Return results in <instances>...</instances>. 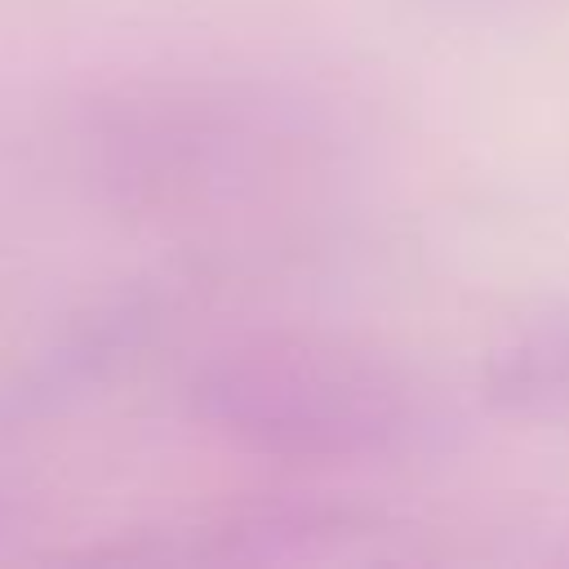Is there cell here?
Masks as SVG:
<instances>
[{
  "label": "cell",
  "instance_id": "obj_1",
  "mask_svg": "<svg viewBox=\"0 0 569 569\" xmlns=\"http://www.w3.org/2000/svg\"><path fill=\"white\" fill-rule=\"evenodd\" d=\"M333 98L258 71L129 76L80 93L58 151L102 213L133 227H222L298 200L338 173Z\"/></svg>",
  "mask_w": 569,
  "mask_h": 569
},
{
  "label": "cell",
  "instance_id": "obj_2",
  "mask_svg": "<svg viewBox=\"0 0 569 569\" xmlns=\"http://www.w3.org/2000/svg\"><path fill=\"white\" fill-rule=\"evenodd\" d=\"M182 413L231 453L276 467H387L440 431L427 382L365 342L320 329H253L204 351Z\"/></svg>",
  "mask_w": 569,
  "mask_h": 569
},
{
  "label": "cell",
  "instance_id": "obj_3",
  "mask_svg": "<svg viewBox=\"0 0 569 569\" xmlns=\"http://www.w3.org/2000/svg\"><path fill=\"white\" fill-rule=\"evenodd\" d=\"M173 325L169 280H124L62 311L0 378V431H27L71 413L129 378Z\"/></svg>",
  "mask_w": 569,
  "mask_h": 569
},
{
  "label": "cell",
  "instance_id": "obj_4",
  "mask_svg": "<svg viewBox=\"0 0 569 569\" xmlns=\"http://www.w3.org/2000/svg\"><path fill=\"white\" fill-rule=\"evenodd\" d=\"M480 396L516 422H569V307L507 329L480 360Z\"/></svg>",
  "mask_w": 569,
  "mask_h": 569
},
{
  "label": "cell",
  "instance_id": "obj_5",
  "mask_svg": "<svg viewBox=\"0 0 569 569\" xmlns=\"http://www.w3.org/2000/svg\"><path fill=\"white\" fill-rule=\"evenodd\" d=\"M365 529V516L351 502H329L320 493H289V498H258L209 516L196 538H209V556L218 560H276L307 551L316 542L351 538Z\"/></svg>",
  "mask_w": 569,
  "mask_h": 569
}]
</instances>
